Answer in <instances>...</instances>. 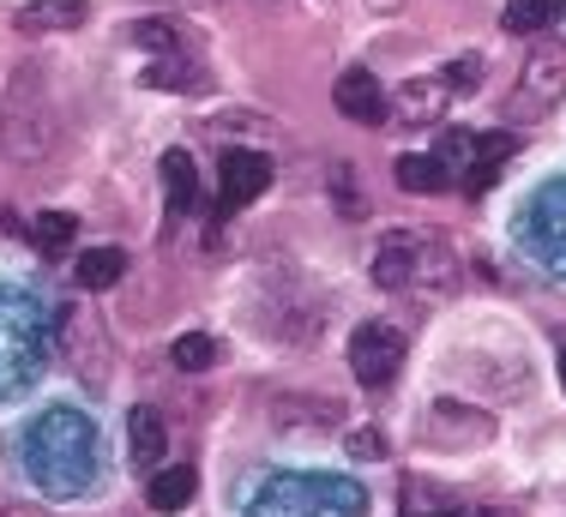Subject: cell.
Returning <instances> with one entry per match:
<instances>
[{
	"label": "cell",
	"instance_id": "obj_7",
	"mask_svg": "<svg viewBox=\"0 0 566 517\" xmlns=\"http://www.w3.org/2000/svg\"><path fill=\"white\" fill-rule=\"evenodd\" d=\"M560 91H566V49L560 43H536L531 61H524V78H518V103L548 108Z\"/></svg>",
	"mask_w": 566,
	"mask_h": 517
},
{
	"label": "cell",
	"instance_id": "obj_9",
	"mask_svg": "<svg viewBox=\"0 0 566 517\" xmlns=\"http://www.w3.org/2000/svg\"><path fill=\"white\" fill-rule=\"evenodd\" d=\"M458 97V91L447 85V73H434V78H410V85L392 97V108L403 120H416V127H428V120H440L447 115V103Z\"/></svg>",
	"mask_w": 566,
	"mask_h": 517
},
{
	"label": "cell",
	"instance_id": "obj_3",
	"mask_svg": "<svg viewBox=\"0 0 566 517\" xmlns=\"http://www.w3.org/2000/svg\"><path fill=\"white\" fill-rule=\"evenodd\" d=\"M36 361H43V313L31 295L0 289V398L19 391L36 373Z\"/></svg>",
	"mask_w": 566,
	"mask_h": 517
},
{
	"label": "cell",
	"instance_id": "obj_14",
	"mask_svg": "<svg viewBox=\"0 0 566 517\" xmlns=\"http://www.w3.org/2000/svg\"><path fill=\"white\" fill-rule=\"evenodd\" d=\"M560 12H566V0H506V19L501 24L512 36H543Z\"/></svg>",
	"mask_w": 566,
	"mask_h": 517
},
{
	"label": "cell",
	"instance_id": "obj_5",
	"mask_svg": "<svg viewBox=\"0 0 566 517\" xmlns=\"http://www.w3.org/2000/svg\"><path fill=\"white\" fill-rule=\"evenodd\" d=\"M398 367H403V331L398 325H361V331L349 337V373L368 391L392 386Z\"/></svg>",
	"mask_w": 566,
	"mask_h": 517
},
{
	"label": "cell",
	"instance_id": "obj_2",
	"mask_svg": "<svg viewBox=\"0 0 566 517\" xmlns=\"http://www.w3.org/2000/svg\"><path fill=\"white\" fill-rule=\"evenodd\" d=\"M361 517L368 494L349 482H326V475H265L248 499V517H332V511Z\"/></svg>",
	"mask_w": 566,
	"mask_h": 517
},
{
	"label": "cell",
	"instance_id": "obj_11",
	"mask_svg": "<svg viewBox=\"0 0 566 517\" xmlns=\"http://www.w3.org/2000/svg\"><path fill=\"white\" fill-rule=\"evenodd\" d=\"M91 19V0H31L19 12V31H78Z\"/></svg>",
	"mask_w": 566,
	"mask_h": 517
},
{
	"label": "cell",
	"instance_id": "obj_17",
	"mask_svg": "<svg viewBox=\"0 0 566 517\" xmlns=\"http://www.w3.org/2000/svg\"><path fill=\"white\" fill-rule=\"evenodd\" d=\"M193 487H199V475L187 469V464L157 469V475H151V506H157V511H181L187 499H193Z\"/></svg>",
	"mask_w": 566,
	"mask_h": 517
},
{
	"label": "cell",
	"instance_id": "obj_27",
	"mask_svg": "<svg viewBox=\"0 0 566 517\" xmlns=\"http://www.w3.org/2000/svg\"><path fill=\"white\" fill-rule=\"evenodd\" d=\"M560 386H566V361H560Z\"/></svg>",
	"mask_w": 566,
	"mask_h": 517
},
{
	"label": "cell",
	"instance_id": "obj_21",
	"mask_svg": "<svg viewBox=\"0 0 566 517\" xmlns=\"http://www.w3.org/2000/svg\"><path fill=\"white\" fill-rule=\"evenodd\" d=\"M434 162L447 169V181H464L470 162H476V133H447V139H440V151H434Z\"/></svg>",
	"mask_w": 566,
	"mask_h": 517
},
{
	"label": "cell",
	"instance_id": "obj_26",
	"mask_svg": "<svg viewBox=\"0 0 566 517\" xmlns=\"http://www.w3.org/2000/svg\"><path fill=\"white\" fill-rule=\"evenodd\" d=\"M476 78H482V61H476V54H458L452 73H447V85H452V91H470Z\"/></svg>",
	"mask_w": 566,
	"mask_h": 517
},
{
	"label": "cell",
	"instance_id": "obj_24",
	"mask_svg": "<svg viewBox=\"0 0 566 517\" xmlns=\"http://www.w3.org/2000/svg\"><path fill=\"white\" fill-rule=\"evenodd\" d=\"M133 43L157 49V54H175V49H181V36H175L169 19H139V24H133Z\"/></svg>",
	"mask_w": 566,
	"mask_h": 517
},
{
	"label": "cell",
	"instance_id": "obj_15",
	"mask_svg": "<svg viewBox=\"0 0 566 517\" xmlns=\"http://www.w3.org/2000/svg\"><path fill=\"white\" fill-rule=\"evenodd\" d=\"M458 277L452 265V247L440 235H416V277L410 283H434V289H447V283Z\"/></svg>",
	"mask_w": 566,
	"mask_h": 517
},
{
	"label": "cell",
	"instance_id": "obj_23",
	"mask_svg": "<svg viewBox=\"0 0 566 517\" xmlns=\"http://www.w3.org/2000/svg\"><path fill=\"white\" fill-rule=\"evenodd\" d=\"M211 361H218V344H211L206 331H187V337H175V367H187V373H206Z\"/></svg>",
	"mask_w": 566,
	"mask_h": 517
},
{
	"label": "cell",
	"instance_id": "obj_28",
	"mask_svg": "<svg viewBox=\"0 0 566 517\" xmlns=\"http://www.w3.org/2000/svg\"><path fill=\"white\" fill-rule=\"evenodd\" d=\"M434 517H458V511H434Z\"/></svg>",
	"mask_w": 566,
	"mask_h": 517
},
{
	"label": "cell",
	"instance_id": "obj_6",
	"mask_svg": "<svg viewBox=\"0 0 566 517\" xmlns=\"http://www.w3.org/2000/svg\"><path fill=\"white\" fill-rule=\"evenodd\" d=\"M332 103H338V115H349L356 127H386V91L368 66H344L338 85H332Z\"/></svg>",
	"mask_w": 566,
	"mask_h": 517
},
{
	"label": "cell",
	"instance_id": "obj_12",
	"mask_svg": "<svg viewBox=\"0 0 566 517\" xmlns=\"http://www.w3.org/2000/svg\"><path fill=\"white\" fill-rule=\"evenodd\" d=\"M416 277V235H386L374 253V283L380 289H410Z\"/></svg>",
	"mask_w": 566,
	"mask_h": 517
},
{
	"label": "cell",
	"instance_id": "obj_4",
	"mask_svg": "<svg viewBox=\"0 0 566 517\" xmlns=\"http://www.w3.org/2000/svg\"><path fill=\"white\" fill-rule=\"evenodd\" d=\"M518 241L543 258L548 271H566V181L543 187V193L524 205V223H518Z\"/></svg>",
	"mask_w": 566,
	"mask_h": 517
},
{
	"label": "cell",
	"instance_id": "obj_25",
	"mask_svg": "<svg viewBox=\"0 0 566 517\" xmlns=\"http://www.w3.org/2000/svg\"><path fill=\"white\" fill-rule=\"evenodd\" d=\"M349 457H356V464H380V457H386V433L380 428H356V433H349Z\"/></svg>",
	"mask_w": 566,
	"mask_h": 517
},
{
	"label": "cell",
	"instance_id": "obj_13",
	"mask_svg": "<svg viewBox=\"0 0 566 517\" xmlns=\"http://www.w3.org/2000/svg\"><path fill=\"white\" fill-rule=\"evenodd\" d=\"M164 187H169V211L175 217H193L199 211V175H193V157H187V151L164 157Z\"/></svg>",
	"mask_w": 566,
	"mask_h": 517
},
{
	"label": "cell",
	"instance_id": "obj_16",
	"mask_svg": "<svg viewBox=\"0 0 566 517\" xmlns=\"http://www.w3.org/2000/svg\"><path fill=\"white\" fill-rule=\"evenodd\" d=\"M120 277H127V253L120 247H91L78 258V283H85V289H115Z\"/></svg>",
	"mask_w": 566,
	"mask_h": 517
},
{
	"label": "cell",
	"instance_id": "obj_8",
	"mask_svg": "<svg viewBox=\"0 0 566 517\" xmlns=\"http://www.w3.org/2000/svg\"><path fill=\"white\" fill-rule=\"evenodd\" d=\"M272 187V157L265 151H223V211H241L248 199H260Z\"/></svg>",
	"mask_w": 566,
	"mask_h": 517
},
{
	"label": "cell",
	"instance_id": "obj_10",
	"mask_svg": "<svg viewBox=\"0 0 566 517\" xmlns=\"http://www.w3.org/2000/svg\"><path fill=\"white\" fill-rule=\"evenodd\" d=\"M512 151H518L512 133H482V139H476V162H470V175H464V193H489V187L501 181V169H506Z\"/></svg>",
	"mask_w": 566,
	"mask_h": 517
},
{
	"label": "cell",
	"instance_id": "obj_19",
	"mask_svg": "<svg viewBox=\"0 0 566 517\" xmlns=\"http://www.w3.org/2000/svg\"><path fill=\"white\" fill-rule=\"evenodd\" d=\"M133 457H139V469L164 464V415L157 410H133Z\"/></svg>",
	"mask_w": 566,
	"mask_h": 517
},
{
	"label": "cell",
	"instance_id": "obj_18",
	"mask_svg": "<svg viewBox=\"0 0 566 517\" xmlns=\"http://www.w3.org/2000/svg\"><path fill=\"white\" fill-rule=\"evenodd\" d=\"M139 78H145L151 91H206V73H199V66H187L181 54H164V61L145 66Z\"/></svg>",
	"mask_w": 566,
	"mask_h": 517
},
{
	"label": "cell",
	"instance_id": "obj_20",
	"mask_svg": "<svg viewBox=\"0 0 566 517\" xmlns=\"http://www.w3.org/2000/svg\"><path fill=\"white\" fill-rule=\"evenodd\" d=\"M398 187L403 193H440V187H447V169H440L434 157L410 151V157H398Z\"/></svg>",
	"mask_w": 566,
	"mask_h": 517
},
{
	"label": "cell",
	"instance_id": "obj_22",
	"mask_svg": "<svg viewBox=\"0 0 566 517\" xmlns=\"http://www.w3.org/2000/svg\"><path fill=\"white\" fill-rule=\"evenodd\" d=\"M31 235H36V247H43V253H61L66 241L78 235V223H73V211H43V217H36Z\"/></svg>",
	"mask_w": 566,
	"mask_h": 517
},
{
	"label": "cell",
	"instance_id": "obj_1",
	"mask_svg": "<svg viewBox=\"0 0 566 517\" xmlns=\"http://www.w3.org/2000/svg\"><path fill=\"white\" fill-rule=\"evenodd\" d=\"M24 469L43 494H85L97 482V433H91L85 415L73 410H49L24 428Z\"/></svg>",
	"mask_w": 566,
	"mask_h": 517
}]
</instances>
